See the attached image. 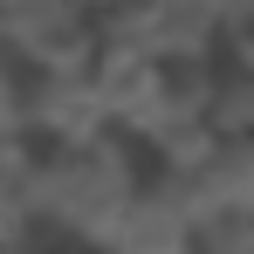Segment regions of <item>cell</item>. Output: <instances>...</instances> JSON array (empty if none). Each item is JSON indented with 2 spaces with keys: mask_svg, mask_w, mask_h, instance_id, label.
I'll return each mask as SVG.
<instances>
[{
  "mask_svg": "<svg viewBox=\"0 0 254 254\" xmlns=\"http://www.w3.org/2000/svg\"><path fill=\"white\" fill-rule=\"evenodd\" d=\"M137 186H144V151L124 130H83V137H35V144H21L28 234L110 248V234L124 227Z\"/></svg>",
  "mask_w": 254,
  "mask_h": 254,
  "instance_id": "1",
  "label": "cell"
},
{
  "mask_svg": "<svg viewBox=\"0 0 254 254\" xmlns=\"http://www.w3.org/2000/svg\"><path fill=\"white\" fill-rule=\"evenodd\" d=\"M0 48L35 69H96V14L62 0L0 7Z\"/></svg>",
  "mask_w": 254,
  "mask_h": 254,
  "instance_id": "2",
  "label": "cell"
},
{
  "mask_svg": "<svg viewBox=\"0 0 254 254\" xmlns=\"http://www.w3.org/2000/svg\"><path fill=\"white\" fill-rule=\"evenodd\" d=\"M28 254H110V248H89V241H55V234H28Z\"/></svg>",
  "mask_w": 254,
  "mask_h": 254,
  "instance_id": "3",
  "label": "cell"
},
{
  "mask_svg": "<svg viewBox=\"0 0 254 254\" xmlns=\"http://www.w3.org/2000/svg\"><path fill=\"white\" fill-rule=\"evenodd\" d=\"M0 254H28V241H0Z\"/></svg>",
  "mask_w": 254,
  "mask_h": 254,
  "instance_id": "4",
  "label": "cell"
}]
</instances>
